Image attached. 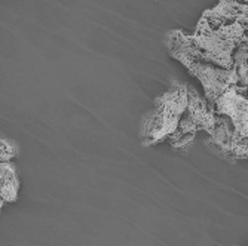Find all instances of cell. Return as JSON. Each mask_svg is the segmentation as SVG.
<instances>
[{"mask_svg":"<svg viewBox=\"0 0 248 246\" xmlns=\"http://www.w3.org/2000/svg\"><path fill=\"white\" fill-rule=\"evenodd\" d=\"M201 18H204L213 27L233 21H247V2L244 0H220L216 8L205 11Z\"/></svg>","mask_w":248,"mask_h":246,"instance_id":"cell-6","label":"cell"},{"mask_svg":"<svg viewBox=\"0 0 248 246\" xmlns=\"http://www.w3.org/2000/svg\"><path fill=\"white\" fill-rule=\"evenodd\" d=\"M167 48L172 58L182 62L186 69L195 76L201 85L204 86L205 97L210 104H213L220 94L233 85H242L238 73L235 70H224L210 62L196 49L192 37L182 30H174L167 36Z\"/></svg>","mask_w":248,"mask_h":246,"instance_id":"cell-2","label":"cell"},{"mask_svg":"<svg viewBox=\"0 0 248 246\" xmlns=\"http://www.w3.org/2000/svg\"><path fill=\"white\" fill-rule=\"evenodd\" d=\"M199 54L224 70H235L242 82L247 79V21H233L213 27L201 18L190 36Z\"/></svg>","mask_w":248,"mask_h":246,"instance_id":"cell-1","label":"cell"},{"mask_svg":"<svg viewBox=\"0 0 248 246\" xmlns=\"http://www.w3.org/2000/svg\"><path fill=\"white\" fill-rule=\"evenodd\" d=\"M217 115L226 116L235 132L241 137L248 135V102H247V86L233 85L228 87L213 102Z\"/></svg>","mask_w":248,"mask_h":246,"instance_id":"cell-5","label":"cell"},{"mask_svg":"<svg viewBox=\"0 0 248 246\" xmlns=\"http://www.w3.org/2000/svg\"><path fill=\"white\" fill-rule=\"evenodd\" d=\"M204 144L228 162L247 159V138L236 133L231 120L223 115H217Z\"/></svg>","mask_w":248,"mask_h":246,"instance_id":"cell-4","label":"cell"},{"mask_svg":"<svg viewBox=\"0 0 248 246\" xmlns=\"http://www.w3.org/2000/svg\"><path fill=\"white\" fill-rule=\"evenodd\" d=\"M187 83L174 82L162 95L156 97L153 107L141 120L140 138L144 147L167 143L175 132L187 107Z\"/></svg>","mask_w":248,"mask_h":246,"instance_id":"cell-3","label":"cell"}]
</instances>
